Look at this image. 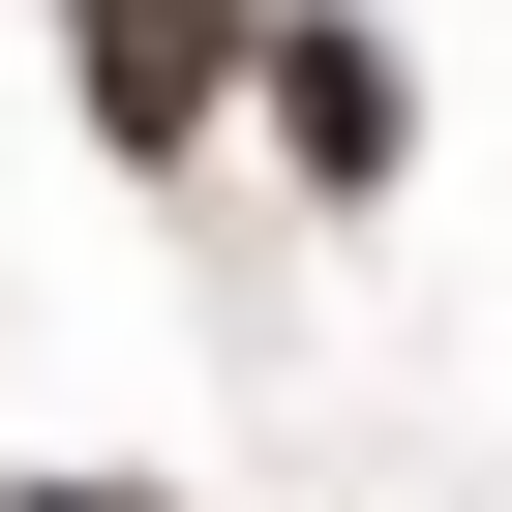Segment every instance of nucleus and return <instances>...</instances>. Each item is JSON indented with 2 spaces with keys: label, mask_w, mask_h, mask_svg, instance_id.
Wrapping results in <instances>:
<instances>
[{
  "label": "nucleus",
  "mask_w": 512,
  "mask_h": 512,
  "mask_svg": "<svg viewBox=\"0 0 512 512\" xmlns=\"http://www.w3.org/2000/svg\"><path fill=\"white\" fill-rule=\"evenodd\" d=\"M272 121H302V181H392V31H272Z\"/></svg>",
  "instance_id": "2"
},
{
  "label": "nucleus",
  "mask_w": 512,
  "mask_h": 512,
  "mask_svg": "<svg viewBox=\"0 0 512 512\" xmlns=\"http://www.w3.org/2000/svg\"><path fill=\"white\" fill-rule=\"evenodd\" d=\"M31 512H151V482H31Z\"/></svg>",
  "instance_id": "3"
},
{
  "label": "nucleus",
  "mask_w": 512,
  "mask_h": 512,
  "mask_svg": "<svg viewBox=\"0 0 512 512\" xmlns=\"http://www.w3.org/2000/svg\"><path fill=\"white\" fill-rule=\"evenodd\" d=\"M61 61H91V151H151V181H181V151H211V91L272 61V31H241V0H61Z\"/></svg>",
  "instance_id": "1"
}]
</instances>
